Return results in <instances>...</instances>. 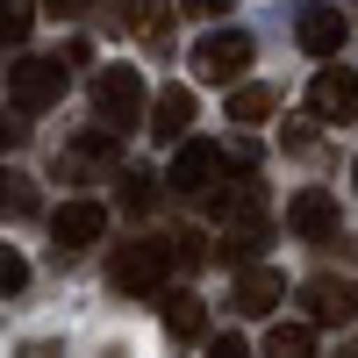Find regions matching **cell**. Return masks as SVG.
Returning a JSON list of instances; mask_svg holds the SVG:
<instances>
[{
    "label": "cell",
    "mask_w": 358,
    "mask_h": 358,
    "mask_svg": "<svg viewBox=\"0 0 358 358\" xmlns=\"http://www.w3.org/2000/svg\"><path fill=\"white\" fill-rule=\"evenodd\" d=\"M265 236H273L265 222H222V258H229V265H251V258L265 251Z\"/></svg>",
    "instance_id": "obj_17"
},
{
    "label": "cell",
    "mask_w": 358,
    "mask_h": 358,
    "mask_svg": "<svg viewBox=\"0 0 358 358\" xmlns=\"http://www.w3.org/2000/svg\"><path fill=\"white\" fill-rule=\"evenodd\" d=\"M287 229L308 236V244H330V236H337V201L322 194V187H301V194L287 201Z\"/></svg>",
    "instance_id": "obj_8"
},
{
    "label": "cell",
    "mask_w": 358,
    "mask_h": 358,
    "mask_svg": "<svg viewBox=\"0 0 358 358\" xmlns=\"http://www.w3.org/2000/svg\"><path fill=\"white\" fill-rule=\"evenodd\" d=\"M158 315H165V330H172V337H201V330H208L201 294H187V287H179V294H165V301H158Z\"/></svg>",
    "instance_id": "obj_13"
},
{
    "label": "cell",
    "mask_w": 358,
    "mask_h": 358,
    "mask_svg": "<svg viewBox=\"0 0 358 358\" xmlns=\"http://www.w3.org/2000/svg\"><path fill=\"white\" fill-rule=\"evenodd\" d=\"M15 358H57V351H50V344H22Z\"/></svg>",
    "instance_id": "obj_26"
},
{
    "label": "cell",
    "mask_w": 358,
    "mask_h": 358,
    "mask_svg": "<svg viewBox=\"0 0 358 358\" xmlns=\"http://www.w3.org/2000/svg\"><path fill=\"white\" fill-rule=\"evenodd\" d=\"M36 179H29V172H0V215H8V222H29V215H36Z\"/></svg>",
    "instance_id": "obj_14"
},
{
    "label": "cell",
    "mask_w": 358,
    "mask_h": 358,
    "mask_svg": "<svg viewBox=\"0 0 358 358\" xmlns=\"http://www.w3.org/2000/svg\"><path fill=\"white\" fill-rule=\"evenodd\" d=\"M94 115H101V122H115V129H129L136 115H143V79L122 72V65L101 72V79H94Z\"/></svg>",
    "instance_id": "obj_5"
},
{
    "label": "cell",
    "mask_w": 358,
    "mask_h": 358,
    "mask_svg": "<svg viewBox=\"0 0 358 358\" xmlns=\"http://www.w3.org/2000/svg\"><path fill=\"white\" fill-rule=\"evenodd\" d=\"M194 15H229V0H187Z\"/></svg>",
    "instance_id": "obj_25"
},
{
    "label": "cell",
    "mask_w": 358,
    "mask_h": 358,
    "mask_svg": "<svg viewBox=\"0 0 358 358\" xmlns=\"http://www.w3.org/2000/svg\"><path fill=\"white\" fill-rule=\"evenodd\" d=\"M194 72L208 86H229L236 72H251V36H244V29H215V36H201L194 43Z\"/></svg>",
    "instance_id": "obj_2"
},
{
    "label": "cell",
    "mask_w": 358,
    "mask_h": 358,
    "mask_svg": "<svg viewBox=\"0 0 358 358\" xmlns=\"http://www.w3.org/2000/svg\"><path fill=\"white\" fill-rule=\"evenodd\" d=\"M294 43H301L308 57H330V50H344V15L337 8H301V22H294Z\"/></svg>",
    "instance_id": "obj_11"
},
{
    "label": "cell",
    "mask_w": 358,
    "mask_h": 358,
    "mask_svg": "<svg viewBox=\"0 0 358 358\" xmlns=\"http://www.w3.org/2000/svg\"><path fill=\"white\" fill-rule=\"evenodd\" d=\"M265 358H315V322H280L265 337Z\"/></svg>",
    "instance_id": "obj_18"
},
{
    "label": "cell",
    "mask_w": 358,
    "mask_h": 358,
    "mask_svg": "<svg viewBox=\"0 0 358 358\" xmlns=\"http://www.w3.org/2000/svg\"><path fill=\"white\" fill-rule=\"evenodd\" d=\"M236 315H273L280 301H287V280L273 273V265H244V280H236Z\"/></svg>",
    "instance_id": "obj_10"
},
{
    "label": "cell",
    "mask_w": 358,
    "mask_h": 358,
    "mask_svg": "<svg viewBox=\"0 0 358 358\" xmlns=\"http://www.w3.org/2000/svg\"><path fill=\"white\" fill-rule=\"evenodd\" d=\"M29 29H36V8L29 0H0V50H22Z\"/></svg>",
    "instance_id": "obj_20"
},
{
    "label": "cell",
    "mask_w": 358,
    "mask_h": 358,
    "mask_svg": "<svg viewBox=\"0 0 358 358\" xmlns=\"http://www.w3.org/2000/svg\"><path fill=\"white\" fill-rule=\"evenodd\" d=\"M94 0H50V15H86Z\"/></svg>",
    "instance_id": "obj_24"
},
{
    "label": "cell",
    "mask_w": 358,
    "mask_h": 358,
    "mask_svg": "<svg viewBox=\"0 0 358 358\" xmlns=\"http://www.w3.org/2000/svg\"><path fill=\"white\" fill-rule=\"evenodd\" d=\"M351 187H358V165H351Z\"/></svg>",
    "instance_id": "obj_27"
},
{
    "label": "cell",
    "mask_w": 358,
    "mask_h": 358,
    "mask_svg": "<svg viewBox=\"0 0 358 358\" xmlns=\"http://www.w3.org/2000/svg\"><path fill=\"white\" fill-rule=\"evenodd\" d=\"M101 229H108V208H101V201H65V208L50 215V236H57L65 251H79V244H101Z\"/></svg>",
    "instance_id": "obj_9"
},
{
    "label": "cell",
    "mask_w": 358,
    "mask_h": 358,
    "mask_svg": "<svg viewBox=\"0 0 358 358\" xmlns=\"http://www.w3.org/2000/svg\"><path fill=\"white\" fill-rule=\"evenodd\" d=\"M308 115H315V122H351V115H358V72H344V65L315 72L308 79Z\"/></svg>",
    "instance_id": "obj_6"
},
{
    "label": "cell",
    "mask_w": 358,
    "mask_h": 358,
    "mask_svg": "<svg viewBox=\"0 0 358 358\" xmlns=\"http://www.w3.org/2000/svg\"><path fill=\"white\" fill-rule=\"evenodd\" d=\"M208 358H251V344L236 330H222V337H208Z\"/></svg>",
    "instance_id": "obj_23"
},
{
    "label": "cell",
    "mask_w": 358,
    "mask_h": 358,
    "mask_svg": "<svg viewBox=\"0 0 358 358\" xmlns=\"http://www.w3.org/2000/svg\"><path fill=\"white\" fill-rule=\"evenodd\" d=\"M57 94H65V72H57V57H22V65L8 72V101H15L22 115L57 108Z\"/></svg>",
    "instance_id": "obj_3"
},
{
    "label": "cell",
    "mask_w": 358,
    "mask_h": 358,
    "mask_svg": "<svg viewBox=\"0 0 358 358\" xmlns=\"http://www.w3.org/2000/svg\"><path fill=\"white\" fill-rule=\"evenodd\" d=\"M165 273H172V244H122L115 251V265H108V280H115V294H165Z\"/></svg>",
    "instance_id": "obj_1"
},
{
    "label": "cell",
    "mask_w": 358,
    "mask_h": 358,
    "mask_svg": "<svg viewBox=\"0 0 358 358\" xmlns=\"http://www.w3.org/2000/svg\"><path fill=\"white\" fill-rule=\"evenodd\" d=\"M229 151H215V143H201V136H179V151H172V194H215V172H222Z\"/></svg>",
    "instance_id": "obj_4"
},
{
    "label": "cell",
    "mask_w": 358,
    "mask_h": 358,
    "mask_svg": "<svg viewBox=\"0 0 358 358\" xmlns=\"http://www.w3.org/2000/svg\"><path fill=\"white\" fill-rule=\"evenodd\" d=\"M222 208V222H265V194H258V179H236L229 194H215Z\"/></svg>",
    "instance_id": "obj_16"
},
{
    "label": "cell",
    "mask_w": 358,
    "mask_h": 358,
    "mask_svg": "<svg viewBox=\"0 0 358 358\" xmlns=\"http://www.w3.org/2000/svg\"><path fill=\"white\" fill-rule=\"evenodd\" d=\"M301 308H308V322H351L358 315V287L337 280V273H315L301 287Z\"/></svg>",
    "instance_id": "obj_7"
},
{
    "label": "cell",
    "mask_w": 358,
    "mask_h": 358,
    "mask_svg": "<svg viewBox=\"0 0 358 358\" xmlns=\"http://www.w3.org/2000/svg\"><path fill=\"white\" fill-rule=\"evenodd\" d=\"M265 115H273V86H236V94H229V122L236 129L265 122Z\"/></svg>",
    "instance_id": "obj_19"
},
{
    "label": "cell",
    "mask_w": 358,
    "mask_h": 358,
    "mask_svg": "<svg viewBox=\"0 0 358 358\" xmlns=\"http://www.w3.org/2000/svg\"><path fill=\"white\" fill-rule=\"evenodd\" d=\"M122 208H129V215H151V208H158V179L143 172V165L122 172Z\"/></svg>",
    "instance_id": "obj_21"
},
{
    "label": "cell",
    "mask_w": 358,
    "mask_h": 358,
    "mask_svg": "<svg viewBox=\"0 0 358 358\" xmlns=\"http://www.w3.org/2000/svg\"><path fill=\"white\" fill-rule=\"evenodd\" d=\"M29 287V265H22V251L15 244H0V294H22Z\"/></svg>",
    "instance_id": "obj_22"
},
{
    "label": "cell",
    "mask_w": 358,
    "mask_h": 358,
    "mask_svg": "<svg viewBox=\"0 0 358 358\" xmlns=\"http://www.w3.org/2000/svg\"><path fill=\"white\" fill-rule=\"evenodd\" d=\"M165 0H122V29L129 36H143V43H165Z\"/></svg>",
    "instance_id": "obj_15"
},
{
    "label": "cell",
    "mask_w": 358,
    "mask_h": 358,
    "mask_svg": "<svg viewBox=\"0 0 358 358\" xmlns=\"http://www.w3.org/2000/svg\"><path fill=\"white\" fill-rule=\"evenodd\" d=\"M187 129H194V94H187V86H165V94L151 101V136L158 143H179Z\"/></svg>",
    "instance_id": "obj_12"
}]
</instances>
